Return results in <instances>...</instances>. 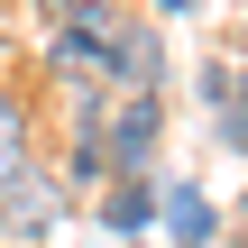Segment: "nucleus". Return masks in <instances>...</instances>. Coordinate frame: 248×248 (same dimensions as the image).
I'll list each match as a JSON object with an SVG mask.
<instances>
[{"instance_id":"obj_7","label":"nucleus","mask_w":248,"mask_h":248,"mask_svg":"<svg viewBox=\"0 0 248 248\" xmlns=\"http://www.w3.org/2000/svg\"><path fill=\"white\" fill-rule=\"evenodd\" d=\"M221 138H230V147L248 156V64L230 74V101H221Z\"/></svg>"},{"instance_id":"obj_3","label":"nucleus","mask_w":248,"mask_h":248,"mask_svg":"<svg viewBox=\"0 0 248 248\" xmlns=\"http://www.w3.org/2000/svg\"><path fill=\"white\" fill-rule=\"evenodd\" d=\"M156 212H166V175H110V184H101V221H110V230L138 239Z\"/></svg>"},{"instance_id":"obj_6","label":"nucleus","mask_w":248,"mask_h":248,"mask_svg":"<svg viewBox=\"0 0 248 248\" xmlns=\"http://www.w3.org/2000/svg\"><path fill=\"white\" fill-rule=\"evenodd\" d=\"M9 166H28V110L0 92V175H9Z\"/></svg>"},{"instance_id":"obj_5","label":"nucleus","mask_w":248,"mask_h":248,"mask_svg":"<svg viewBox=\"0 0 248 248\" xmlns=\"http://www.w3.org/2000/svg\"><path fill=\"white\" fill-rule=\"evenodd\" d=\"M64 184L101 193V184H110V147H101V138H74V156H64Z\"/></svg>"},{"instance_id":"obj_8","label":"nucleus","mask_w":248,"mask_h":248,"mask_svg":"<svg viewBox=\"0 0 248 248\" xmlns=\"http://www.w3.org/2000/svg\"><path fill=\"white\" fill-rule=\"evenodd\" d=\"M156 9H175V18H184V9H202V0H156Z\"/></svg>"},{"instance_id":"obj_2","label":"nucleus","mask_w":248,"mask_h":248,"mask_svg":"<svg viewBox=\"0 0 248 248\" xmlns=\"http://www.w3.org/2000/svg\"><path fill=\"white\" fill-rule=\"evenodd\" d=\"M55 221H64V184L37 175V166H9L0 175V230L9 239H55Z\"/></svg>"},{"instance_id":"obj_4","label":"nucleus","mask_w":248,"mask_h":248,"mask_svg":"<svg viewBox=\"0 0 248 248\" xmlns=\"http://www.w3.org/2000/svg\"><path fill=\"white\" fill-rule=\"evenodd\" d=\"M156 221H166L175 248H212V230H221V212H212L202 184H166V212H156Z\"/></svg>"},{"instance_id":"obj_1","label":"nucleus","mask_w":248,"mask_h":248,"mask_svg":"<svg viewBox=\"0 0 248 248\" xmlns=\"http://www.w3.org/2000/svg\"><path fill=\"white\" fill-rule=\"evenodd\" d=\"M156 138H166V101L156 92H120L110 101V129H101L110 175H156Z\"/></svg>"}]
</instances>
